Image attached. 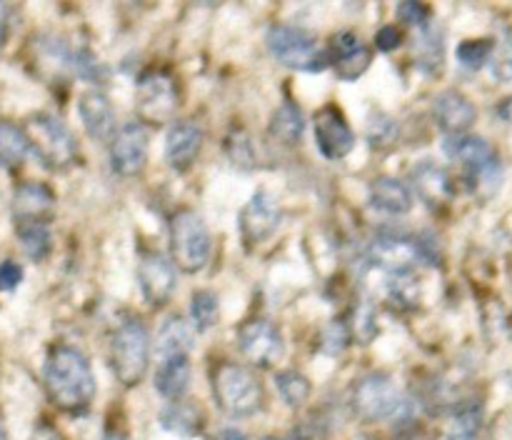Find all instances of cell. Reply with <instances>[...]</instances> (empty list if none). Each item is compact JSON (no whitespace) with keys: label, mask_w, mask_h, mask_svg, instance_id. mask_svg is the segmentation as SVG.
Instances as JSON below:
<instances>
[{"label":"cell","mask_w":512,"mask_h":440,"mask_svg":"<svg viewBox=\"0 0 512 440\" xmlns=\"http://www.w3.org/2000/svg\"><path fill=\"white\" fill-rule=\"evenodd\" d=\"M415 50H418V63L423 70H428V73H438V70L443 68L445 43H443V33H440L438 28L428 25V28L420 30V38H418V45H415Z\"/></svg>","instance_id":"cell-29"},{"label":"cell","mask_w":512,"mask_h":440,"mask_svg":"<svg viewBox=\"0 0 512 440\" xmlns=\"http://www.w3.org/2000/svg\"><path fill=\"white\" fill-rule=\"evenodd\" d=\"M398 18L403 20L405 25H413V28L423 30L430 25V8L425 3L408 0V3L398 5Z\"/></svg>","instance_id":"cell-36"},{"label":"cell","mask_w":512,"mask_h":440,"mask_svg":"<svg viewBox=\"0 0 512 440\" xmlns=\"http://www.w3.org/2000/svg\"><path fill=\"white\" fill-rule=\"evenodd\" d=\"M28 135L23 125H15L13 120H0V168H18L28 155Z\"/></svg>","instance_id":"cell-27"},{"label":"cell","mask_w":512,"mask_h":440,"mask_svg":"<svg viewBox=\"0 0 512 440\" xmlns=\"http://www.w3.org/2000/svg\"><path fill=\"white\" fill-rule=\"evenodd\" d=\"M305 133V118H303V110H300L298 103L293 100H285L278 110L273 113L268 125V135L275 140L278 145H300Z\"/></svg>","instance_id":"cell-24"},{"label":"cell","mask_w":512,"mask_h":440,"mask_svg":"<svg viewBox=\"0 0 512 440\" xmlns=\"http://www.w3.org/2000/svg\"><path fill=\"white\" fill-rule=\"evenodd\" d=\"M280 220H283V210L275 195H270L268 190H258L240 210L238 228L245 243L258 245L280 228Z\"/></svg>","instance_id":"cell-13"},{"label":"cell","mask_w":512,"mask_h":440,"mask_svg":"<svg viewBox=\"0 0 512 440\" xmlns=\"http://www.w3.org/2000/svg\"><path fill=\"white\" fill-rule=\"evenodd\" d=\"M268 50L278 63L290 70H303V73H320L330 65L328 50H323L313 33L293 25H273L268 30Z\"/></svg>","instance_id":"cell-6"},{"label":"cell","mask_w":512,"mask_h":440,"mask_svg":"<svg viewBox=\"0 0 512 440\" xmlns=\"http://www.w3.org/2000/svg\"><path fill=\"white\" fill-rule=\"evenodd\" d=\"M163 423L168 425L170 430H178V433L188 435L198 428L200 418H198V410L190 408V405H185V403H178V405H173L170 410H165Z\"/></svg>","instance_id":"cell-35"},{"label":"cell","mask_w":512,"mask_h":440,"mask_svg":"<svg viewBox=\"0 0 512 440\" xmlns=\"http://www.w3.org/2000/svg\"><path fill=\"white\" fill-rule=\"evenodd\" d=\"M213 395L218 408L230 418H250L263 405V385L245 365L223 360L213 370Z\"/></svg>","instance_id":"cell-2"},{"label":"cell","mask_w":512,"mask_h":440,"mask_svg":"<svg viewBox=\"0 0 512 440\" xmlns=\"http://www.w3.org/2000/svg\"><path fill=\"white\" fill-rule=\"evenodd\" d=\"M495 50V38H470L458 45V63L468 70H480L490 63Z\"/></svg>","instance_id":"cell-32"},{"label":"cell","mask_w":512,"mask_h":440,"mask_svg":"<svg viewBox=\"0 0 512 440\" xmlns=\"http://www.w3.org/2000/svg\"><path fill=\"white\" fill-rule=\"evenodd\" d=\"M55 213V193L45 183H23L13 195V218L20 223H50Z\"/></svg>","instance_id":"cell-20"},{"label":"cell","mask_w":512,"mask_h":440,"mask_svg":"<svg viewBox=\"0 0 512 440\" xmlns=\"http://www.w3.org/2000/svg\"><path fill=\"white\" fill-rule=\"evenodd\" d=\"M375 45H378V50H383V53L398 50L400 45H403V33H400L398 25H383V28L375 33Z\"/></svg>","instance_id":"cell-37"},{"label":"cell","mask_w":512,"mask_h":440,"mask_svg":"<svg viewBox=\"0 0 512 440\" xmlns=\"http://www.w3.org/2000/svg\"><path fill=\"white\" fill-rule=\"evenodd\" d=\"M203 150V130L193 120H180L168 130L165 138V160L173 170L183 173L198 160Z\"/></svg>","instance_id":"cell-19"},{"label":"cell","mask_w":512,"mask_h":440,"mask_svg":"<svg viewBox=\"0 0 512 440\" xmlns=\"http://www.w3.org/2000/svg\"><path fill=\"white\" fill-rule=\"evenodd\" d=\"M498 115L505 120V123L512 125V95H510V98H505L503 103L498 105Z\"/></svg>","instance_id":"cell-41"},{"label":"cell","mask_w":512,"mask_h":440,"mask_svg":"<svg viewBox=\"0 0 512 440\" xmlns=\"http://www.w3.org/2000/svg\"><path fill=\"white\" fill-rule=\"evenodd\" d=\"M368 258L383 273H405V270H413V265L420 260L418 243L410 238H400V235H383L373 243Z\"/></svg>","instance_id":"cell-18"},{"label":"cell","mask_w":512,"mask_h":440,"mask_svg":"<svg viewBox=\"0 0 512 440\" xmlns=\"http://www.w3.org/2000/svg\"><path fill=\"white\" fill-rule=\"evenodd\" d=\"M190 315H193L195 330H210L218 323V295L210 290H198L190 300Z\"/></svg>","instance_id":"cell-33"},{"label":"cell","mask_w":512,"mask_h":440,"mask_svg":"<svg viewBox=\"0 0 512 440\" xmlns=\"http://www.w3.org/2000/svg\"><path fill=\"white\" fill-rule=\"evenodd\" d=\"M8 33H10V5L0 3V50H3V45L8 43Z\"/></svg>","instance_id":"cell-39"},{"label":"cell","mask_w":512,"mask_h":440,"mask_svg":"<svg viewBox=\"0 0 512 440\" xmlns=\"http://www.w3.org/2000/svg\"><path fill=\"white\" fill-rule=\"evenodd\" d=\"M103 440H128V438H125V435H120V433H105Z\"/></svg>","instance_id":"cell-43"},{"label":"cell","mask_w":512,"mask_h":440,"mask_svg":"<svg viewBox=\"0 0 512 440\" xmlns=\"http://www.w3.org/2000/svg\"><path fill=\"white\" fill-rule=\"evenodd\" d=\"M170 255L175 268L188 275L200 273L210 263L213 238L205 220L195 210L180 208L170 218Z\"/></svg>","instance_id":"cell-4"},{"label":"cell","mask_w":512,"mask_h":440,"mask_svg":"<svg viewBox=\"0 0 512 440\" xmlns=\"http://www.w3.org/2000/svg\"><path fill=\"white\" fill-rule=\"evenodd\" d=\"M220 440H245V435L238 433V430H223V433H220Z\"/></svg>","instance_id":"cell-42"},{"label":"cell","mask_w":512,"mask_h":440,"mask_svg":"<svg viewBox=\"0 0 512 440\" xmlns=\"http://www.w3.org/2000/svg\"><path fill=\"white\" fill-rule=\"evenodd\" d=\"M353 410L365 423H380L403 410V393L388 375H365L353 390Z\"/></svg>","instance_id":"cell-8"},{"label":"cell","mask_w":512,"mask_h":440,"mask_svg":"<svg viewBox=\"0 0 512 440\" xmlns=\"http://www.w3.org/2000/svg\"><path fill=\"white\" fill-rule=\"evenodd\" d=\"M490 73H493L495 83H512V28L508 25H503L498 38H495Z\"/></svg>","instance_id":"cell-31"},{"label":"cell","mask_w":512,"mask_h":440,"mask_svg":"<svg viewBox=\"0 0 512 440\" xmlns=\"http://www.w3.org/2000/svg\"><path fill=\"white\" fill-rule=\"evenodd\" d=\"M0 440H8V433H5V425L0 423Z\"/></svg>","instance_id":"cell-44"},{"label":"cell","mask_w":512,"mask_h":440,"mask_svg":"<svg viewBox=\"0 0 512 440\" xmlns=\"http://www.w3.org/2000/svg\"><path fill=\"white\" fill-rule=\"evenodd\" d=\"M35 158L48 170H68L78 160V143L60 118L50 113H33L23 125Z\"/></svg>","instance_id":"cell-5"},{"label":"cell","mask_w":512,"mask_h":440,"mask_svg":"<svg viewBox=\"0 0 512 440\" xmlns=\"http://www.w3.org/2000/svg\"><path fill=\"white\" fill-rule=\"evenodd\" d=\"M238 348L258 368H270L285 353L283 335L268 318H250L238 328Z\"/></svg>","instance_id":"cell-10"},{"label":"cell","mask_w":512,"mask_h":440,"mask_svg":"<svg viewBox=\"0 0 512 440\" xmlns=\"http://www.w3.org/2000/svg\"><path fill=\"white\" fill-rule=\"evenodd\" d=\"M370 205L380 213L405 215L413 210V193L408 185L398 178H378L370 185Z\"/></svg>","instance_id":"cell-23"},{"label":"cell","mask_w":512,"mask_h":440,"mask_svg":"<svg viewBox=\"0 0 512 440\" xmlns=\"http://www.w3.org/2000/svg\"><path fill=\"white\" fill-rule=\"evenodd\" d=\"M433 115L443 133L458 138V135H468V130L473 128L478 120V108L460 90H445L435 98Z\"/></svg>","instance_id":"cell-16"},{"label":"cell","mask_w":512,"mask_h":440,"mask_svg":"<svg viewBox=\"0 0 512 440\" xmlns=\"http://www.w3.org/2000/svg\"><path fill=\"white\" fill-rule=\"evenodd\" d=\"M18 230V240H20V248L25 250L30 260L40 263L50 255L53 250V233H50L48 223H20L15 225Z\"/></svg>","instance_id":"cell-28"},{"label":"cell","mask_w":512,"mask_h":440,"mask_svg":"<svg viewBox=\"0 0 512 440\" xmlns=\"http://www.w3.org/2000/svg\"><path fill=\"white\" fill-rule=\"evenodd\" d=\"M315 145L328 160H343L355 148V133L338 105H325L315 113Z\"/></svg>","instance_id":"cell-14"},{"label":"cell","mask_w":512,"mask_h":440,"mask_svg":"<svg viewBox=\"0 0 512 440\" xmlns=\"http://www.w3.org/2000/svg\"><path fill=\"white\" fill-rule=\"evenodd\" d=\"M150 365V330L143 320L128 318L110 340V368L125 388L143 383Z\"/></svg>","instance_id":"cell-3"},{"label":"cell","mask_w":512,"mask_h":440,"mask_svg":"<svg viewBox=\"0 0 512 440\" xmlns=\"http://www.w3.org/2000/svg\"><path fill=\"white\" fill-rule=\"evenodd\" d=\"M480 428H483V403L463 400L450 410L445 435H448V440H475Z\"/></svg>","instance_id":"cell-25"},{"label":"cell","mask_w":512,"mask_h":440,"mask_svg":"<svg viewBox=\"0 0 512 440\" xmlns=\"http://www.w3.org/2000/svg\"><path fill=\"white\" fill-rule=\"evenodd\" d=\"M193 348V328L185 323L180 315H170L158 333V353L160 358H175V355H188Z\"/></svg>","instance_id":"cell-26"},{"label":"cell","mask_w":512,"mask_h":440,"mask_svg":"<svg viewBox=\"0 0 512 440\" xmlns=\"http://www.w3.org/2000/svg\"><path fill=\"white\" fill-rule=\"evenodd\" d=\"M395 138H398V125H395V120L390 118V115L378 113L370 118L368 140L373 148H378V150L390 148V145L395 143Z\"/></svg>","instance_id":"cell-34"},{"label":"cell","mask_w":512,"mask_h":440,"mask_svg":"<svg viewBox=\"0 0 512 440\" xmlns=\"http://www.w3.org/2000/svg\"><path fill=\"white\" fill-rule=\"evenodd\" d=\"M30 440H60V433L50 423H40L38 428L33 430V438Z\"/></svg>","instance_id":"cell-40"},{"label":"cell","mask_w":512,"mask_h":440,"mask_svg":"<svg viewBox=\"0 0 512 440\" xmlns=\"http://www.w3.org/2000/svg\"><path fill=\"white\" fill-rule=\"evenodd\" d=\"M275 388L283 395L285 405H290V408H303V405L308 403L313 385H310V380L305 378L303 373H298V370H280V373L275 375Z\"/></svg>","instance_id":"cell-30"},{"label":"cell","mask_w":512,"mask_h":440,"mask_svg":"<svg viewBox=\"0 0 512 440\" xmlns=\"http://www.w3.org/2000/svg\"><path fill=\"white\" fill-rule=\"evenodd\" d=\"M328 58L338 78L348 80V83L350 80H358L373 63V53L355 33L335 35L328 48Z\"/></svg>","instance_id":"cell-15"},{"label":"cell","mask_w":512,"mask_h":440,"mask_svg":"<svg viewBox=\"0 0 512 440\" xmlns=\"http://www.w3.org/2000/svg\"><path fill=\"white\" fill-rule=\"evenodd\" d=\"M445 153L460 163L468 173L470 188L478 190L480 185L495 180L500 173L498 158H495L493 145L488 143L480 135H458V138H450L445 143Z\"/></svg>","instance_id":"cell-9"},{"label":"cell","mask_w":512,"mask_h":440,"mask_svg":"<svg viewBox=\"0 0 512 440\" xmlns=\"http://www.w3.org/2000/svg\"><path fill=\"white\" fill-rule=\"evenodd\" d=\"M45 393L55 408L65 413H83L95 398V375L83 350L73 345H55L43 368Z\"/></svg>","instance_id":"cell-1"},{"label":"cell","mask_w":512,"mask_h":440,"mask_svg":"<svg viewBox=\"0 0 512 440\" xmlns=\"http://www.w3.org/2000/svg\"><path fill=\"white\" fill-rule=\"evenodd\" d=\"M410 180H413V188L418 193V198L425 205H430V208H443L455 195L453 178L435 160H420L413 168V173H410Z\"/></svg>","instance_id":"cell-17"},{"label":"cell","mask_w":512,"mask_h":440,"mask_svg":"<svg viewBox=\"0 0 512 440\" xmlns=\"http://www.w3.org/2000/svg\"><path fill=\"white\" fill-rule=\"evenodd\" d=\"M78 113L83 120L85 130L93 140H108L115 138V110L113 103L103 90H88L80 95Z\"/></svg>","instance_id":"cell-21"},{"label":"cell","mask_w":512,"mask_h":440,"mask_svg":"<svg viewBox=\"0 0 512 440\" xmlns=\"http://www.w3.org/2000/svg\"><path fill=\"white\" fill-rule=\"evenodd\" d=\"M508 330H510V338H512V315H510V323H508Z\"/></svg>","instance_id":"cell-45"},{"label":"cell","mask_w":512,"mask_h":440,"mask_svg":"<svg viewBox=\"0 0 512 440\" xmlns=\"http://www.w3.org/2000/svg\"><path fill=\"white\" fill-rule=\"evenodd\" d=\"M20 283H23V268H20L15 260H5V263H0V293L15 290Z\"/></svg>","instance_id":"cell-38"},{"label":"cell","mask_w":512,"mask_h":440,"mask_svg":"<svg viewBox=\"0 0 512 440\" xmlns=\"http://www.w3.org/2000/svg\"><path fill=\"white\" fill-rule=\"evenodd\" d=\"M190 388V360L188 355L175 358H160L158 373H155V390L170 403H180Z\"/></svg>","instance_id":"cell-22"},{"label":"cell","mask_w":512,"mask_h":440,"mask_svg":"<svg viewBox=\"0 0 512 440\" xmlns=\"http://www.w3.org/2000/svg\"><path fill=\"white\" fill-rule=\"evenodd\" d=\"M180 93L178 83L165 70L153 68L145 70L135 83V113L140 123L165 125L175 113H178Z\"/></svg>","instance_id":"cell-7"},{"label":"cell","mask_w":512,"mask_h":440,"mask_svg":"<svg viewBox=\"0 0 512 440\" xmlns=\"http://www.w3.org/2000/svg\"><path fill=\"white\" fill-rule=\"evenodd\" d=\"M138 283L150 308H165L178 288V270L173 260L160 255L158 250H148L138 263Z\"/></svg>","instance_id":"cell-12"},{"label":"cell","mask_w":512,"mask_h":440,"mask_svg":"<svg viewBox=\"0 0 512 440\" xmlns=\"http://www.w3.org/2000/svg\"><path fill=\"white\" fill-rule=\"evenodd\" d=\"M148 150V128L143 123L123 125L110 143V168L120 178H135L148 165Z\"/></svg>","instance_id":"cell-11"},{"label":"cell","mask_w":512,"mask_h":440,"mask_svg":"<svg viewBox=\"0 0 512 440\" xmlns=\"http://www.w3.org/2000/svg\"><path fill=\"white\" fill-rule=\"evenodd\" d=\"M265 440H270V438H265Z\"/></svg>","instance_id":"cell-46"}]
</instances>
